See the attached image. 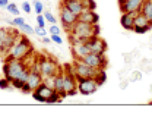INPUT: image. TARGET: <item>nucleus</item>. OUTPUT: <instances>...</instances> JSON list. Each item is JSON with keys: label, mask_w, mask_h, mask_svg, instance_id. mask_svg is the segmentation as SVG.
<instances>
[{"label": "nucleus", "mask_w": 152, "mask_h": 129, "mask_svg": "<svg viewBox=\"0 0 152 129\" xmlns=\"http://www.w3.org/2000/svg\"><path fill=\"white\" fill-rule=\"evenodd\" d=\"M7 37V28L0 27V56H4V41Z\"/></svg>", "instance_id": "19"}, {"label": "nucleus", "mask_w": 152, "mask_h": 129, "mask_svg": "<svg viewBox=\"0 0 152 129\" xmlns=\"http://www.w3.org/2000/svg\"><path fill=\"white\" fill-rule=\"evenodd\" d=\"M61 4L66 6L67 9H70L75 15H77V16H79V15L82 13V10L85 9L82 0H61Z\"/></svg>", "instance_id": "14"}, {"label": "nucleus", "mask_w": 152, "mask_h": 129, "mask_svg": "<svg viewBox=\"0 0 152 129\" xmlns=\"http://www.w3.org/2000/svg\"><path fill=\"white\" fill-rule=\"evenodd\" d=\"M25 24V19L22 18V16H19V15H16L15 18H13V27H20V25H23Z\"/></svg>", "instance_id": "32"}, {"label": "nucleus", "mask_w": 152, "mask_h": 129, "mask_svg": "<svg viewBox=\"0 0 152 129\" xmlns=\"http://www.w3.org/2000/svg\"><path fill=\"white\" fill-rule=\"evenodd\" d=\"M151 92H152V85H151Z\"/></svg>", "instance_id": "40"}, {"label": "nucleus", "mask_w": 152, "mask_h": 129, "mask_svg": "<svg viewBox=\"0 0 152 129\" xmlns=\"http://www.w3.org/2000/svg\"><path fill=\"white\" fill-rule=\"evenodd\" d=\"M64 72V71H63ZM64 91L66 92H69V91H72V90H75V88H77L76 87V76L75 74H66L64 72Z\"/></svg>", "instance_id": "17"}, {"label": "nucleus", "mask_w": 152, "mask_h": 129, "mask_svg": "<svg viewBox=\"0 0 152 129\" xmlns=\"http://www.w3.org/2000/svg\"><path fill=\"white\" fill-rule=\"evenodd\" d=\"M79 21H83V22H88V24H98L99 22V16H98V13L95 12V10H91V9H83L82 10V13L77 16Z\"/></svg>", "instance_id": "13"}, {"label": "nucleus", "mask_w": 152, "mask_h": 129, "mask_svg": "<svg viewBox=\"0 0 152 129\" xmlns=\"http://www.w3.org/2000/svg\"><path fill=\"white\" fill-rule=\"evenodd\" d=\"M12 85H10V81L7 79V78H1L0 79V90H7V88H10Z\"/></svg>", "instance_id": "30"}, {"label": "nucleus", "mask_w": 152, "mask_h": 129, "mask_svg": "<svg viewBox=\"0 0 152 129\" xmlns=\"http://www.w3.org/2000/svg\"><path fill=\"white\" fill-rule=\"evenodd\" d=\"M83 63H86L88 66L95 68V69H105L108 66V60L105 55H95V53H89L82 59Z\"/></svg>", "instance_id": "7"}, {"label": "nucleus", "mask_w": 152, "mask_h": 129, "mask_svg": "<svg viewBox=\"0 0 152 129\" xmlns=\"http://www.w3.org/2000/svg\"><path fill=\"white\" fill-rule=\"evenodd\" d=\"M20 9L25 12V13H31L32 12V6H31V3L29 1H22V4H20Z\"/></svg>", "instance_id": "29"}, {"label": "nucleus", "mask_w": 152, "mask_h": 129, "mask_svg": "<svg viewBox=\"0 0 152 129\" xmlns=\"http://www.w3.org/2000/svg\"><path fill=\"white\" fill-rule=\"evenodd\" d=\"M140 12L148 18V21L151 22V25H152V0H145V1H143Z\"/></svg>", "instance_id": "18"}, {"label": "nucleus", "mask_w": 152, "mask_h": 129, "mask_svg": "<svg viewBox=\"0 0 152 129\" xmlns=\"http://www.w3.org/2000/svg\"><path fill=\"white\" fill-rule=\"evenodd\" d=\"M50 38H51V43H56L57 46L63 44V38L60 37V34H50Z\"/></svg>", "instance_id": "31"}, {"label": "nucleus", "mask_w": 152, "mask_h": 129, "mask_svg": "<svg viewBox=\"0 0 152 129\" xmlns=\"http://www.w3.org/2000/svg\"><path fill=\"white\" fill-rule=\"evenodd\" d=\"M35 21H37L38 27H44V28H45V24H47V21H45V18H44V15H37Z\"/></svg>", "instance_id": "33"}, {"label": "nucleus", "mask_w": 152, "mask_h": 129, "mask_svg": "<svg viewBox=\"0 0 152 129\" xmlns=\"http://www.w3.org/2000/svg\"><path fill=\"white\" fill-rule=\"evenodd\" d=\"M44 82V78L39 72H35V71H31L29 69V75H28V79H26V84L31 87V90H37L38 87Z\"/></svg>", "instance_id": "12"}, {"label": "nucleus", "mask_w": 152, "mask_h": 129, "mask_svg": "<svg viewBox=\"0 0 152 129\" xmlns=\"http://www.w3.org/2000/svg\"><path fill=\"white\" fill-rule=\"evenodd\" d=\"M19 31H22V32L26 34V35H34V34H35V29H34L29 24H26V22H25L23 25L19 27Z\"/></svg>", "instance_id": "22"}, {"label": "nucleus", "mask_w": 152, "mask_h": 129, "mask_svg": "<svg viewBox=\"0 0 152 129\" xmlns=\"http://www.w3.org/2000/svg\"><path fill=\"white\" fill-rule=\"evenodd\" d=\"M129 84H130V81H129L127 78H124V79H120V84H118V88H120V90H126V88L129 87Z\"/></svg>", "instance_id": "34"}, {"label": "nucleus", "mask_w": 152, "mask_h": 129, "mask_svg": "<svg viewBox=\"0 0 152 129\" xmlns=\"http://www.w3.org/2000/svg\"><path fill=\"white\" fill-rule=\"evenodd\" d=\"M143 1H145V0H123V1H120L118 4H120L121 12H129V13H132V15H136V13L140 12Z\"/></svg>", "instance_id": "10"}, {"label": "nucleus", "mask_w": 152, "mask_h": 129, "mask_svg": "<svg viewBox=\"0 0 152 129\" xmlns=\"http://www.w3.org/2000/svg\"><path fill=\"white\" fill-rule=\"evenodd\" d=\"M32 9L37 15H42V12L45 10V6H44V1L41 0H34L32 1Z\"/></svg>", "instance_id": "20"}, {"label": "nucleus", "mask_w": 152, "mask_h": 129, "mask_svg": "<svg viewBox=\"0 0 152 129\" xmlns=\"http://www.w3.org/2000/svg\"><path fill=\"white\" fill-rule=\"evenodd\" d=\"M70 50H72V55L75 57V60H82L86 55L91 53V49L88 46V43H73L70 44Z\"/></svg>", "instance_id": "11"}, {"label": "nucleus", "mask_w": 152, "mask_h": 129, "mask_svg": "<svg viewBox=\"0 0 152 129\" xmlns=\"http://www.w3.org/2000/svg\"><path fill=\"white\" fill-rule=\"evenodd\" d=\"M9 4V0H0V7H6Z\"/></svg>", "instance_id": "38"}, {"label": "nucleus", "mask_w": 152, "mask_h": 129, "mask_svg": "<svg viewBox=\"0 0 152 129\" xmlns=\"http://www.w3.org/2000/svg\"><path fill=\"white\" fill-rule=\"evenodd\" d=\"M42 15H44V18H45V21L48 22V24H57V18L47 9V10H44L42 12Z\"/></svg>", "instance_id": "24"}, {"label": "nucleus", "mask_w": 152, "mask_h": 129, "mask_svg": "<svg viewBox=\"0 0 152 129\" xmlns=\"http://www.w3.org/2000/svg\"><path fill=\"white\" fill-rule=\"evenodd\" d=\"M72 65H73V71H75L76 78H95L96 74L99 72V69L88 66L82 60H75V62H72Z\"/></svg>", "instance_id": "6"}, {"label": "nucleus", "mask_w": 152, "mask_h": 129, "mask_svg": "<svg viewBox=\"0 0 152 129\" xmlns=\"http://www.w3.org/2000/svg\"><path fill=\"white\" fill-rule=\"evenodd\" d=\"M35 29V35L37 37H39V38H42V37H47V29L44 28V27H37V28H34Z\"/></svg>", "instance_id": "27"}, {"label": "nucleus", "mask_w": 152, "mask_h": 129, "mask_svg": "<svg viewBox=\"0 0 152 129\" xmlns=\"http://www.w3.org/2000/svg\"><path fill=\"white\" fill-rule=\"evenodd\" d=\"M134 28H145V29L149 31L152 28V25H151V22L148 21V18L142 12H139V13L134 15Z\"/></svg>", "instance_id": "16"}, {"label": "nucleus", "mask_w": 152, "mask_h": 129, "mask_svg": "<svg viewBox=\"0 0 152 129\" xmlns=\"http://www.w3.org/2000/svg\"><path fill=\"white\" fill-rule=\"evenodd\" d=\"M61 100V97H60V92H57L56 90H54V92L48 97V100L45 101V103H48V104H54V103H58Z\"/></svg>", "instance_id": "25"}, {"label": "nucleus", "mask_w": 152, "mask_h": 129, "mask_svg": "<svg viewBox=\"0 0 152 129\" xmlns=\"http://www.w3.org/2000/svg\"><path fill=\"white\" fill-rule=\"evenodd\" d=\"M20 91H22V92H25V94H31V92H32V90H31V87H29V85H28V84L25 82V84L22 85Z\"/></svg>", "instance_id": "36"}, {"label": "nucleus", "mask_w": 152, "mask_h": 129, "mask_svg": "<svg viewBox=\"0 0 152 129\" xmlns=\"http://www.w3.org/2000/svg\"><path fill=\"white\" fill-rule=\"evenodd\" d=\"M120 24L124 29L133 31V28H134V15L129 13V12H123V15L120 16Z\"/></svg>", "instance_id": "15"}, {"label": "nucleus", "mask_w": 152, "mask_h": 129, "mask_svg": "<svg viewBox=\"0 0 152 129\" xmlns=\"http://www.w3.org/2000/svg\"><path fill=\"white\" fill-rule=\"evenodd\" d=\"M77 91L82 95H92L98 90V84L95 78H76Z\"/></svg>", "instance_id": "5"}, {"label": "nucleus", "mask_w": 152, "mask_h": 129, "mask_svg": "<svg viewBox=\"0 0 152 129\" xmlns=\"http://www.w3.org/2000/svg\"><path fill=\"white\" fill-rule=\"evenodd\" d=\"M67 35H69V43L70 44L85 43L94 35H99V27H98V24L92 25V24H88V22H83V21L77 19L72 25V28L67 31Z\"/></svg>", "instance_id": "1"}, {"label": "nucleus", "mask_w": 152, "mask_h": 129, "mask_svg": "<svg viewBox=\"0 0 152 129\" xmlns=\"http://www.w3.org/2000/svg\"><path fill=\"white\" fill-rule=\"evenodd\" d=\"M6 10L9 12V13H12V15H19V9H18V4H15V3H9L7 6H6Z\"/></svg>", "instance_id": "26"}, {"label": "nucleus", "mask_w": 152, "mask_h": 129, "mask_svg": "<svg viewBox=\"0 0 152 129\" xmlns=\"http://www.w3.org/2000/svg\"><path fill=\"white\" fill-rule=\"evenodd\" d=\"M34 52V47H32V43L29 41V38L20 34V37L18 38V41L12 46V49L7 52V55L4 56V60H9V59H28V56L32 55Z\"/></svg>", "instance_id": "3"}, {"label": "nucleus", "mask_w": 152, "mask_h": 129, "mask_svg": "<svg viewBox=\"0 0 152 129\" xmlns=\"http://www.w3.org/2000/svg\"><path fill=\"white\" fill-rule=\"evenodd\" d=\"M60 21L63 24V28L66 29V32L72 28V25L77 21V15H75L70 9H67L66 6H60Z\"/></svg>", "instance_id": "8"}, {"label": "nucleus", "mask_w": 152, "mask_h": 129, "mask_svg": "<svg viewBox=\"0 0 152 129\" xmlns=\"http://www.w3.org/2000/svg\"><path fill=\"white\" fill-rule=\"evenodd\" d=\"M39 57V63H41V75L42 78L56 75L60 71V65L57 63V60L51 56H44V55H38Z\"/></svg>", "instance_id": "4"}, {"label": "nucleus", "mask_w": 152, "mask_h": 129, "mask_svg": "<svg viewBox=\"0 0 152 129\" xmlns=\"http://www.w3.org/2000/svg\"><path fill=\"white\" fill-rule=\"evenodd\" d=\"M60 28L57 27V24H51V27H50V29H48V32L50 34H60Z\"/></svg>", "instance_id": "35"}, {"label": "nucleus", "mask_w": 152, "mask_h": 129, "mask_svg": "<svg viewBox=\"0 0 152 129\" xmlns=\"http://www.w3.org/2000/svg\"><path fill=\"white\" fill-rule=\"evenodd\" d=\"M39 40H41V43H42V44H45V46L51 43V38L50 37H42V38H39Z\"/></svg>", "instance_id": "37"}, {"label": "nucleus", "mask_w": 152, "mask_h": 129, "mask_svg": "<svg viewBox=\"0 0 152 129\" xmlns=\"http://www.w3.org/2000/svg\"><path fill=\"white\" fill-rule=\"evenodd\" d=\"M149 50H151V52H152V44H149Z\"/></svg>", "instance_id": "39"}, {"label": "nucleus", "mask_w": 152, "mask_h": 129, "mask_svg": "<svg viewBox=\"0 0 152 129\" xmlns=\"http://www.w3.org/2000/svg\"><path fill=\"white\" fill-rule=\"evenodd\" d=\"M95 81H96L98 87H101V85L105 84V81H107V72H105V69H99V72L95 76Z\"/></svg>", "instance_id": "21"}, {"label": "nucleus", "mask_w": 152, "mask_h": 129, "mask_svg": "<svg viewBox=\"0 0 152 129\" xmlns=\"http://www.w3.org/2000/svg\"><path fill=\"white\" fill-rule=\"evenodd\" d=\"M82 3H83V7H85V9L95 10V7H96V3H95L94 0H82Z\"/></svg>", "instance_id": "28"}, {"label": "nucleus", "mask_w": 152, "mask_h": 129, "mask_svg": "<svg viewBox=\"0 0 152 129\" xmlns=\"http://www.w3.org/2000/svg\"><path fill=\"white\" fill-rule=\"evenodd\" d=\"M86 43H88V46H89V49H91V53H95V55H105V52H107V49H108L105 40H102L99 35L91 37Z\"/></svg>", "instance_id": "9"}, {"label": "nucleus", "mask_w": 152, "mask_h": 129, "mask_svg": "<svg viewBox=\"0 0 152 129\" xmlns=\"http://www.w3.org/2000/svg\"><path fill=\"white\" fill-rule=\"evenodd\" d=\"M127 79L130 82H136V81H140L142 79V71H130V74L127 76Z\"/></svg>", "instance_id": "23"}, {"label": "nucleus", "mask_w": 152, "mask_h": 129, "mask_svg": "<svg viewBox=\"0 0 152 129\" xmlns=\"http://www.w3.org/2000/svg\"><path fill=\"white\" fill-rule=\"evenodd\" d=\"M28 75H29V65L25 60H22V59H9V60H4L3 76L7 78L9 81L20 79V81L26 82Z\"/></svg>", "instance_id": "2"}]
</instances>
